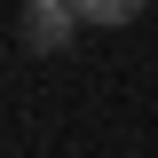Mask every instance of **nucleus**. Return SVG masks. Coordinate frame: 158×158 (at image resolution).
<instances>
[{"instance_id":"obj_1","label":"nucleus","mask_w":158,"mask_h":158,"mask_svg":"<svg viewBox=\"0 0 158 158\" xmlns=\"http://www.w3.org/2000/svg\"><path fill=\"white\" fill-rule=\"evenodd\" d=\"M71 24H79V8H71V0H40V8H32V24H24V40H32L40 56H56L63 40H71Z\"/></svg>"},{"instance_id":"obj_2","label":"nucleus","mask_w":158,"mask_h":158,"mask_svg":"<svg viewBox=\"0 0 158 158\" xmlns=\"http://www.w3.org/2000/svg\"><path fill=\"white\" fill-rule=\"evenodd\" d=\"M79 8V24H135L142 16V0H71Z\"/></svg>"}]
</instances>
